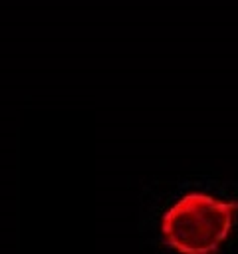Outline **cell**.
Instances as JSON below:
<instances>
[{"mask_svg": "<svg viewBox=\"0 0 238 254\" xmlns=\"http://www.w3.org/2000/svg\"><path fill=\"white\" fill-rule=\"evenodd\" d=\"M236 214V200L188 192L163 214L161 236L178 254H214L232 232Z\"/></svg>", "mask_w": 238, "mask_h": 254, "instance_id": "6da1fadb", "label": "cell"}]
</instances>
